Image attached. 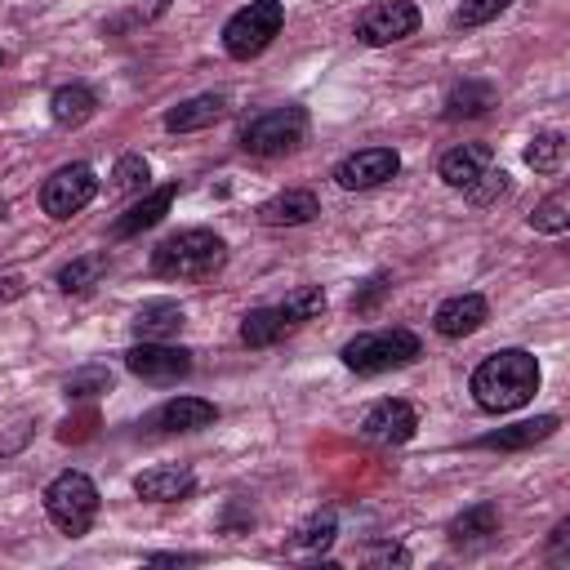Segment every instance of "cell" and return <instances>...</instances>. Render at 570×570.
<instances>
[{"mask_svg": "<svg viewBox=\"0 0 570 570\" xmlns=\"http://www.w3.org/2000/svg\"><path fill=\"white\" fill-rule=\"evenodd\" d=\"M472 401L485 410V414H508V410H521L534 392H539V361L525 352V347H503L494 356H485L476 370H472Z\"/></svg>", "mask_w": 570, "mask_h": 570, "instance_id": "1", "label": "cell"}, {"mask_svg": "<svg viewBox=\"0 0 570 570\" xmlns=\"http://www.w3.org/2000/svg\"><path fill=\"white\" fill-rule=\"evenodd\" d=\"M227 263V245L209 227H187L151 249V272L165 281H205Z\"/></svg>", "mask_w": 570, "mask_h": 570, "instance_id": "2", "label": "cell"}, {"mask_svg": "<svg viewBox=\"0 0 570 570\" xmlns=\"http://www.w3.org/2000/svg\"><path fill=\"white\" fill-rule=\"evenodd\" d=\"M423 343L410 330H365L352 343H343V365L356 374H383V370H401L410 361H419Z\"/></svg>", "mask_w": 570, "mask_h": 570, "instance_id": "3", "label": "cell"}, {"mask_svg": "<svg viewBox=\"0 0 570 570\" xmlns=\"http://www.w3.org/2000/svg\"><path fill=\"white\" fill-rule=\"evenodd\" d=\"M281 22H285V4L281 0H249L245 9H236L227 22H223V49L232 58H258L276 36H281Z\"/></svg>", "mask_w": 570, "mask_h": 570, "instance_id": "4", "label": "cell"}, {"mask_svg": "<svg viewBox=\"0 0 570 570\" xmlns=\"http://www.w3.org/2000/svg\"><path fill=\"white\" fill-rule=\"evenodd\" d=\"M45 512L62 534H85L98 517V485L85 472H58L45 490Z\"/></svg>", "mask_w": 570, "mask_h": 570, "instance_id": "5", "label": "cell"}, {"mask_svg": "<svg viewBox=\"0 0 570 570\" xmlns=\"http://www.w3.org/2000/svg\"><path fill=\"white\" fill-rule=\"evenodd\" d=\"M307 134V111L303 107H272L263 116H254L240 129V147L249 156H281L289 147H298Z\"/></svg>", "mask_w": 570, "mask_h": 570, "instance_id": "6", "label": "cell"}, {"mask_svg": "<svg viewBox=\"0 0 570 570\" xmlns=\"http://www.w3.org/2000/svg\"><path fill=\"white\" fill-rule=\"evenodd\" d=\"M419 22H423L419 4H410V0H374V4L356 18V40H361V45H374V49H379V45H396V40L414 36Z\"/></svg>", "mask_w": 570, "mask_h": 570, "instance_id": "7", "label": "cell"}, {"mask_svg": "<svg viewBox=\"0 0 570 570\" xmlns=\"http://www.w3.org/2000/svg\"><path fill=\"white\" fill-rule=\"evenodd\" d=\"M125 370L138 374L142 383H160L165 387V383H178V379L191 374V352L174 347L165 338H142V343H134L125 352Z\"/></svg>", "mask_w": 570, "mask_h": 570, "instance_id": "8", "label": "cell"}, {"mask_svg": "<svg viewBox=\"0 0 570 570\" xmlns=\"http://www.w3.org/2000/svg\"><path fill=\"white\" fill-rule=\"evenodd\" d=\"M94 196H98V174H94L89 165H62V169L40 187V209L62 223V218L80 214Z\"/></svg>", "mask_w": 570, "mask_h": 570, "instance_id": "9", "label": "cell"}, {"mask_svg": "<svg viewBox=\"0 0 570 570\" xmlns=\"http://www.w3.org/2000/svg\"><path fill=\"white\" fill-rule=\"evenodd\" d=\"M396 169H401V156L392 147H361V151H352V156L338 160L334 183L343 191H370V187L396 178Z\"/></svg>", "mask_w": 570, "mask_h": 570, "instance_id": "10", "label": "cell"}, {"mask_svg": "<svg viewBox=\"0 0 570 570\" xmlns=\"http://www.w3.org/2000/svg\"><path fill=\"white\" fill-rule=\"evenodd\" d=\"M414 432H419V410L410 401H396V396L370 405V414L361 419V436L374 445H405Z\"/></svg>", "mask_w": 570, "mask_h": 570, "instance_id": "11", "label": "cell"}, {"mask_svg": "<svg viewBox=\"0 0 570 570\" xmlns=\"http://www.w3.org/2000/svg\"><path fill=\"white\" fill-rule=\"evenodd\" d=\"M218 419V405L214 401H200V396H174L165 405H156L147 414V428L151 432H196V428H209Z\"/></svg>", "mask_w": 570, "mask_h": 570, "instance_id": "12", "label": "cell"}, {"mask_svg": "<svg viewBox=\"0 0 570 570\" xmlns=\"http://www.w3.org/2000/svg\"><path fill=\"white\" fill-rule=\"evenodd\" d=\"M485 316H490V303H485V294L468 289V294H454V298H445V303L436 307L432 325H436V334H441V338H463V334L481 330V325H485Z\"/></svg>", "mask_w": 570, "mask_h": 570, "instance_id": "13", "label": "cell"}, {"mask_svg": "<svg viewBox=\"0 0 570 570\" xmlns=\"http://www.w3.org/2000/svg\"><path fill=\"white\" fill-rule=\"evenodd\" d=\"M134 490L147 503H174V499H187L196 490V472L187 463H160V468L138 472L134 476Z\"/></svg>", "mask_w": 570, "mask_h": 570, "instance_id": "14", "label": "cell"}, {"mask_svg": "<svg viewBox=\"0 0 570 570\" xmlns=\"http://www.w3.org/2000/svg\"><path fill=\"white\" fill-rule=\"evenodd\" d=\"M490 160H494V151H490L485 142H459V147H450V151L441 156V178H445L450 187L468 191V187L490 169Z\"/></svg>", "mask_w": 570, "mask_h": 570, "instance_id": "15", "label": "cell"}, {"mask_svg": "<svg viewBox=\"0 0 570 570\" xmlns=\"http://www.w3.org/2000/svg\"><path fill=\"white\" fill-rule=\"evenodd\" d=\"M174 196H178V187H174V183H169V187H156V191H147L138 205H129V209H125V214L111 223V236H116V240H125V236H138V232L156 227V223L169 214Z\"/></svg>", "mask_w": 570, "mask_h": 570, "instance_id": "16", "label": "cell"}, {"mask_svg": "<svg viewBox=\"0 0 570 570\" xmlns=\"http://www.w3.org/2000/svg\"><path fill=\"white\" fill-rule=\"evenodd\" d=\"M316 214H321V200H316L312 191H303V187L281 191V196L263 200V209H258V218H263L267 227H298V223H312Z\"/></svg>", "mask_w": 570, "mask_h": 570, "instance_id": "17", "label": "cell"}, {"mask_svg": "<svg viewBox=\"0 0 570 570\" xmlns=\"http://www.w3.org/2000/svg\"><path fill=\"white\" fill-rule=\"evenodd\" d=\"M557 414H539V419H521V423H512V428H499V432H485V436H476V445L481 450H525V445H539V441H548L552 432H557Z\"/></svg>", "mask_w": 570, "mask_h": 570, "instance_id": "18", "label": "cell"}, {"mask_svg": "<svg viewBox=\"0 0 570 570\" xmlns=\"http://www.w3.org/2000/svg\"><path fill=\"white\" fill-rule=\"evenodd\" d=\"M223 111H227V94H196V98H187V102L165 111V129L169 134H191V129L214 125Z\"/></svg>", "mask_w": 570, "mask_h": 570, "instance_id": "19", "label": "cell"}, {"mask_svg": "<svg viewBox=\"0 0 570 570\" xmlns=\"http://www.w3.org/2000/svg\"><path fill=\"white\" fill-rule=\"evenodd\" d=\"M183 325H187V316H183V307L169 303V298L142 303V307L134 312V321H129V330H134L138 338H169V334H178Z\"/></svg>", "mask_w": 570, "mask_h": 570, "instance_id": "20", "label": "cell"}, {"mask_svg": "<svg viewBox=\"0 0 570 570\" xmlns=\"http://www.w3.org/2000/svg\"><path fill=\"white\" fill-rule=\"evenodd\" d=\"M94 107H98V98H94V89H85V85H58L53 98H49L53 125H67V129L85 125V120L94 116Z\"/></svg>", "mask_w": 570, "mask_h": 570, "instance_id": "21", "label": "cell"}, {"mask_svg": "<svg viewBox=\"0 0 570 570\" xmlns=\"http://www.w3.org/2000/svg\"><path fill=\"white\" fill-rule=\"evenodd\" d=\"M285 334H289V325H285L281 307H254V312H245V321H240V343H245V347H272V343H281Z\"/></svg>", "mask_w": 570, "mask_h": 570, "instance_id": "22", "label": "cell"}, {"mask_svg": "<svg viewBox=\"0 0 570 570\" xmlns=\"http://www.w3.org/2000/svg\"><path fill=\"white\" fill-rule=\"evenodd\" d=\"M494 107V85L485 80H463L445 94V120H459V116H481Z\"/></svg>", "mask_w": 570, "mask_h": 570, "instance_id": "23", "label": "cell"}, {"mask_svg": "<svg viewBox=\"0 0 570 570\" xmlns=\"http://www.w3.org/2000/svg\"><path fill=\"white\" fill-rule=\"evenodd\" d=\"M334 534H338L334 512H316V517H307V521L294 530L289 552H294V557H316V552H325V548L334 543Z\"/></svg>", "mask_w": 570, "mask_h": 570, "instance_id": "24", "label": "cell"}, {"mask_svg": "<svg viewBox=\"0 0 570 570\" xmlns=\"http://www.w3.org/2000/svg\"><path fill=\"white\" fill-rule=\"evenodd\" d=\"M490 534H499V508L494 503H476L450 521L454 543H472V539H490Z\"/></svg>", "mask_w": 570, "mask_h": 570, "instance_id": "25", "label": "cell"}, {"mask_svg": "<svg viewBox=\"0 0 570 570\" xmlns=\"http://www.w3.org/2000/svg\"><path fill=\"white\" fill-rule=\"evenodd\" d=\"M281 307V316H285V325L294 330V325H303V321H312V316H321L325 312V289L321 285H303V289H294L285 303H276Z\"/></svg>", "mask_w": 570, "mask_h": 570, "instance_id": "26", "label": "cell"}, {"mask_svg": "<svg viewBox=\"0 0 570 570\" xmlns=\"http://www.w3.org/2000/svg\"><path fill=\"white\" fill-rule=\"evenodd\" d=\"M102 272H107V254H85V258H71V263L58 272V285H62L67 294H80V289H89Z\"/></svg>", "mask_w": 570, "mask_h": 570, "instance_id": "27", "label": "cell"}, {"mask_svg": "<svg viewBox=\"0 0 570 570\" xmlns=\"http://www.w3.org/2000/svg\"><path fill=\"white\" fill-rule=\"evenodd\" d=\"M561 151H566L561 134L543 129V134H534V138H530V147H525V165H530L534 174H552V169L561 165Z\"/></svg>", "mask_w": 570, "mask_h": 570, "instance_id": "28", "label": "cell"}, {"mask_svg": "<svg viewBox=\"0 0 570 570\" xmlns=\"http://www.w3.org/2000/svg\"><path fill=\"white\" fill-rule=\"evenodd\" d=\"M530 227L534 232H552V236L566 232L570 227V196L566 191H552L548 200H539L534 214H530Z\"/></svg>", "mask_w": 570, "mask_h": 570, "instance_id": "29", "label": "cell"}, {"mask_svg": "<svg viewBox=\"0 0 570 570\" xmlns=\"http://www.w3.org/2000/svg\"><path fill=\"white\" fill-rule=\"evenodd\" d=\"M147 178H151V165H147L138 151L120 156V160H116V169H111V187H116V191H142V187H147Z\"/></svg>", "mask_w": 570, "mask_h": 570, "instance_id": "30", "label": "cell"}, {"mask_svg": "<svg viewBox=\"0 0 570 570\" xmlns=\"http://www.w3.org/2000/svg\"><path fill=\"white\" fill-rule=\"evenodd\" d=\"M508 4H512V0H463V4L454 9V27H485V22H494Z\"/></svg>", "mask_w": 570, "mask_h": 570, "instance_id": "31", "label": "cell"}, {"mask_svg": "<svg viewBox=\"0 0 570 570\" xmlns=\"http://www.w3.org/2000/svg\"><path fill=\"white\" fill-rule=\"evenodd\" d=\"M107 387H111V374L102 365H85V370H76L67 379V392L71 396H94V392H107Z\"/></svg>", "mask_w": 570, "mask_h": 570, "instance_id": "32", "label": "cell"}, {"mask_svg": "<svg viewBox=\"0 0 570 570\" xmlns=\"http://www.w3.org/2000/svg\"><path fill=\"white\" fill-rule=\"evenodd\" d=\"M503 191H508V174H503V169H485V174L468 187V200H472V205H490V200H499Z\"/></svg>", "mask_w": 570, "mask_h": 570, "instance_id": "33", "label": "cell"}, {"mask_svg": "<svg viewBox=\"0 0 570 570\" xmlns=\"http://www.w3.org/2000/svg\"><path fill=\"white\" fill-rule=\"evenodd\" d=\"M383 289H387V281H383V276H379V281H370V289H365V294H356V298H352V307H361V312H365Z\"/></svg>", "mask_w": 570, "mask_h": 570, "instance_id": "34", "label": "cell"}]
</instances>
